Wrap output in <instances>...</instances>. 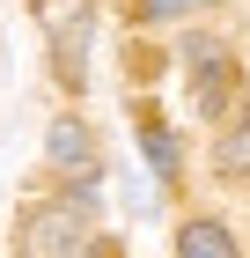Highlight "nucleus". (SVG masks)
Listing matches in <instances>:
<instances>
[{
  "label": "nucleus",
  "mask_w": 250,
  "mask_h": 258,
  "mask_svg": "<svg viewBox=\"0 0 250 258\" xmlns=\"http://www.w3.org/2000/svg\"><path fill=\"white\" fill-rule=\"evenodd\" d=\"M81 243H89L81 207H44V214H30V229H22V251L30 258H81Z\"/></svg>",
  "instance_id": "1"
},
{
  "label": "nucleus",
  "mask_w": 250,
  "mask_h": 258,
  "mask_svg": "<svg viewBox=\"0 0 250 258\" xmlns=\"http://www.w3.org/2000/svg\"><path fill=\"white\" fill-rule=\"evenodd\" d=\"M184 67H192V89H199V111H228V89H235V67L213 37L184 44Z\"/></svg>",
  "instance_id": "2"
},
{
  "label": "nucleus",
  "mask_w": 250,
  "mask_h": 258,
  "mask_svg": "<svg viewBox=\"0 0 250 258\" xmlns=\"http://www.w3.org/2000/svg\"><path fill=\"white\" fill-rule=\"evenodd\" d=\"M44 22H59V81H74V89H81V44H89V8H81V0H74V8H59V15L44 8Z\"/></svg>",
  "instance_id": "3"
},
{
  "label": "nucleus",
  "mask_w": 250,
  "mask_h": 258,
  "mask_svg": "<svg viewBox=\"0 0 250 258\" xmlns=\"http://www.w3.org/2000/svg\"><path fill=\"white\" fill-rule=\"evenodd\" d=\"M44 148H52V162H59V170H66L74 184H89V170H96V155H89V125H81V118H59Z\"/></svg>",
  "instance_id": "4"
},
{
  "label": "nucleus",
  "mask_w": 250,
  "mask_h": 258,
  "mask_svg": "<svg viewBox=\"0 0 250 258\" xmlns=\"http://www.w3.org/2000/svg\"><path fill=\"white\" fill-rule=\"evenodd\" d=\"M177 258H235V236L221 221H192V229L177 236Z\"/></svg>",
  "instance_id": "5"
},
{
  "label": "nucleus",
  "mask_w": 250,
  "mask_h": 258,
  "mask_svg": "<svg viewBox=\"0 0 250 258\" xmlns=\"http://www.w3.org/2000/svg\"><path fill=\"white\" fill-rule=\"evenodd\" d=\"M213 162H221L228 177H243V170H250V118L235 125V133H221V155H213Z\"/></svg>",
  "instance_id": "6"
},
{
  "label": "nucleus",
  "mask_w": 250,
  "mask_h": 258,
  "mask_svg": "<svg viewBox=\"0 0 250 258\" xmlns=\"http://www.w3.org/2000/svg\"><path fill=\"white\" fill-rule=\"evenodd\" d=\"M147 162L162 170V177H177V140L162 133V125H147Z\"/></svg>",
  "instance_id": "7"
},
{
  "label": "nucleus",
  "mask_w": 250,
  "mask_h": 258,
  "mask_svg": "<svg viewBox=\"0 0 250 258\" xmlns=\"http://www.w3.org/2000/svg\"><path fill=\"white\" fill-rule=\"evenodd\" d=\"M184 8H192V0H140V15H147V22H162V15H184Z\"/></svg>",
  "instance_id": "8"
}]
</instances>
